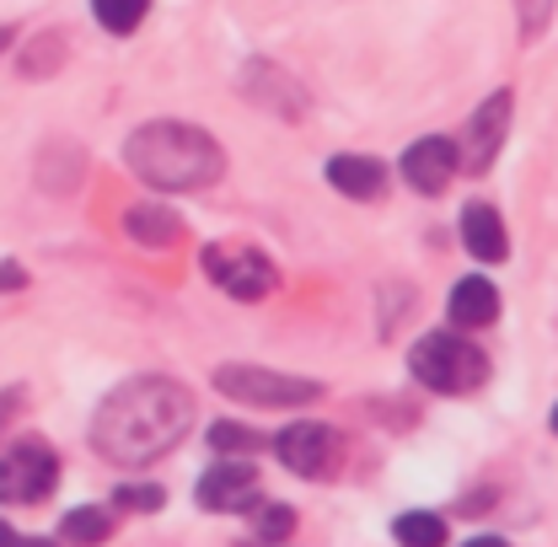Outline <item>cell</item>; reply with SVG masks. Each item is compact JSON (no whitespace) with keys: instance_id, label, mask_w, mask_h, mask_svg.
Here are the masks:
<instances>
[{"instance_id":"1","label":"cell","mask_w":558,"mask_h":547,"mask_svg":"<svg viewBox=\"0 0 558 547\" xmlns=\"http://www.w3.org/2000/svg\"><path fill=\"white\" fill-rule=\"evenodd\" d=\"M194 392L167 381V376H135L124 381L92 418V446L97 457L119 462V467H145L156 457H167L189 429H194Z\"/></svg>"},{"instance_id":"2","label":"cell","mask_w":558,"mask_h":547,"mask_svg":"<svg viewBox=\"0 0 558 547\" xmlns=\"http://www.w3.org/2000/svg\"><path fill=\"white\" fill-rule=\"evenodd\" d=\"M124 161L140 183L161 189V194H194L209 189L220 172H226V156L220 145L194 130V124H172V119H156L124 139Z\"/></svg>"},{"instance_id":"3","label":"cell","mask_w":558,"mask_h":547,"mask_svg":"<svg viewBox=\"0 0 558 547\" xmlns=\"http://www.w3.org/2000/svg\"><path fill=\"white\" fill-rule=\"evenodd\" d=\"M409 370L429 392H446V398H462V392H478L488 381V354L473 349L457 333H424L409 354Z\"/></svg>"},{"instance_id":"4","label":"cell","mask_w":558,"mask_h":547,"mask_svg":"<svg viewBox=\"0 0 558 547\" xmlns=\"http://www.w3.org/2000/svg\"><path fill=\"white\" fill-rule=\"evenodd\" d=\"M215 392H226L236 403H253V409H301V403L323 398L317 381H301V376H284V370H264V365H220L215 370Z\"/></svg>"},{"instance_id":"5","label":"cell","mask_w":558,"mask_h":547,"mask_svg":"<svg viewBox=\"0 0 558 547\" xmlns=\"http://www.w3.org/2000/svg\"><path fill=\"white\" fill-rule=\"evenodd\" d=\"M60 483V457L44 440H16L0 457V505H38Z\"/></svg>"},{"instance_id":"6","label":"cell","mask_w":558,"mask_h":547,"mask_svg":"<svg viewBox=\"0 0 558 547\" xmlns=\"http://www.w3.org/2000/svg\"><path fill=\"white\" fill-rule=\"evenodd\" d=\"M205 274L231 301H264L279 284L275 264L258 247H242V242H215V247H205Z\"/></svg>"},{"instance_id":"7","label":"cell","mask_w":558,"mask_h":547,"mask_svg":"<svg viewBox=\"0 0 558 547\" xmlns=\"http://www.w3.org/2000/svg\"><path fill=\"white\" fill-rule=\"evenodd\" d=\"M275 451H279V462H284L295 478H312V483L333 478V473H339V462H344V440H339L328 424H312V418H301V424L279 429Z\"/></svg>"},{"instance_id":"8","label":"cell","mask_w":558,"mask_h":547,"mask_svg":"<svg viewBox=\"0 0 558 547\" xmlns=\"http://www.w3.org/2000/svg\"><path fill=\"white\" fill-rule=\"evenodd\" d=\"M505 130H510V92H494L484 108L473 113V124H468V139H462V150H457L462 172L484 178L488 161H494V156H499V145H505Z\"/></svg>"},{"instance_id":"9","label":"cell","mask_w":558,"mask_h":547,"mask_svg":"<svg viewBox=\"0 0 558 547\" xmlns=\"http://www.w3.org/2000/svg\"><path fill=\"white\" fill-rule=\"evenodd\" d=\"M403 178L414 183L418 194H446V183L457 178V145L440 135L414 139V145L403 150Z\"/></svg>"},{"instance_id":"10","label":"cell","mask_w":558,"mask_h":547,"mask_svg":"<svg viewBox=\"0 0 558 547\" xmlns=\"http://www.w3.org/2000/svg\"><path fill=\"white\" fill-rule=\"evenodd\" d=\"M258 467L253 462H215L199 478V505L205 510H253Z\"/></svg>"},{"instance_id":"11","label":"cell","mask_w":558,"mask_h":547,"mask_svg":"<svg viewBox=\"0 0 558 547\" xmlns=\"http://www.w3.org/2000/svg\"><path fill=\"white\" fill-rule=\"evenodd\" d=\"M462 242H468V253H473V258H484V264H505L510 236H505L499 209H488V205H468V209H462Z\"/></svg>"},{"instance_id":"12","label":"cell","mask_w":558,"mask_h":547,"mask_svg":"<svg viewBox=\"0 0 558 547\" xmlns=\"http://www.w3.org/2000/svg\"><path fill=\"white\" fill-rule=\"evenodd\" d=\"M328 183L349 194V199H376L381 189H387V172H381V161H371V156H333L328 161Z\"/></svg>"},{"instance_id":"13","label":"cell","mask_w":558,"mask_h":547,"mask_svg":"<svg viewBox=\"0 0 558 547\" xmlns=\"http://www.w3.org/2000/svg\"><path fill=\"white\" fill-rule=\"evenodd\" d=\"M247 97H253V102H269V108L284 113V119H301V113H306L301 86H295L290 75H279L275 65H253L247 70Z\"/></svg>"},{"instance_id":"14","label":"cell","mask_w":558,"mask_h":547,"mask_svg":"<svg viewBox=\"0 0 558 547\" xmlns=\"http://www.w3.org/2000/svg\"><path fill=\"white\" fill-rule=\"evenodd\" d=\"M499 317V290L488 284V279H457V290H451V323H462V328H488Z\"/></svg>"},{"instance_id":"15","label":"cell","mask_w":558,"mask_h":547,"mask_svg":"<svg viewBox=\"0 0 558 547\" xmlns=\"http://www.w3.org/2000/svg\"><path fill=\"white\" fill-rule=\"evenodd\" d=\"M124 231L135 236L140 247H172V242L183 236V220L167 205H135L124 215Z\"/></svg>"},{"instance_id":"16","label":"cell","mask_w":558,"mask_h":547,"mask_svg":"<svg viewBox=\"0 0 558 547\" xmlns=\"http://www.w3.org/2000/svg\"><path fill=\"white\" fill-rule=\"evenodd\" d=\"M60 537L75 547H97L113 537V515L102 510V505H81V510H70L65 521H60Z\"/></svg>"},{"instance_id":"17","label":"cell","mask_w":558,"mask_h":547,"mask_svg":"<svg viewBox=\"0 0 558 547\" xmlns=\"http://www.w3.org/2000/svg\"><path fill=\"white\" fill-rule=\"evenodd\" d=\"M392 537L403 547H446V521L429 515V510H409L392 521Z\"/></svg>"},{"instance_id":"18","label":"cell","mask_w":558,"mask_h":547,"mask_svg":"<svg viewBox=\"0 0 558 547\" xmlns=\"http://www.w3.org/2000/svg\"><path fill=\"white\" fill-rule=\"evenodd\" d=\"M92 11H97V22L108 33H135L145 22V11H150V0H92Z\"/></svg>"},{"instance_id":"19","label":"cell","mask_w":558,"mask_h":547,"mask_svg":"<svg viewBox=\"0 0 558 547\" xmlns=\"http://www.w3.org/2000/svg\"><path fill=\"white\" fill-rule=\"evenodd\" d=\"M209 446H215V451H242V457H253V451L264 446V435H258V429H242V424H209Z\"/></svg>"},{"instance_id":"20","label":"cell","mask_w":558,"mask_h":547,"mask_svg":"<svg viewBox=\"0 0 558 547\" xmlns=\"http://www.w3.org/2000/svg\"><path fill=\"white\" fill-rule=\"evenodd\" d=\"M253 510H258V537H264V543H284V537L295 532V510H290V505H269V499H264V505H253Z\"/></svg>"},{"instance_id":"21","label":"cell","mask_w":558,"mask_h":547,"mask_svg":"<svg viewBox=\"0 0 558 547\" xmlns=\"http://www.w3.org/2000/svg\"><path fill=\"white\" fill-rule=\"evenodd\" d=\"M113 505H124V510H140V515H150V510H161V505H167V494H161L156 483H130V488H119V494H113Z\"/></svg>"},{"instance_id":"22","label":"cell","mask_w":558,"mask_h":547,"mask_svg":"<svg viewBox=\"0 0 558 547\" xmlns=\"http://www.w3.org/2000/svg\"><path fill=\"white\" fill-rule=\"evenodd\" d=\"M548 5H554V0H526V38L548 22Z\"/></svg>"},{"instance_id":"23","label":"cell","mask_w":558,"mask_h":547,"mask_svg":"<svg viewBox=\"0 0 558 547\" xmlns=\"http://www.w3.org/2000/svg\"><path fill=\"white\" fill-rule=\"evenodd\" d=\"M0 547H54V543H44V537H16V532L0 521Z\"/></svg>"},{"instance_id":"24","label":"cell","mask_w":558,"mask_h":547,"mask_svg":"<svg viewBox=\"0 0 558 547\" xmlns=\"http://www.w3.org/2000/svg\"><path fill=\"white\" fill-rule=\"evenodd\" d=\"M16 403H22V387H11V392L0 398V429L11 424V413H16Z\"/></svg>"},{"instance_id":"25","label":"cell","mask_w":558,"mask_h":547,"mask_svg":"<svg viewBox=\"0 0 558 547\" xmlns=\"http://www.w3.org/2000/svg\"><path fill=\"white\" fill-rule=\"evenodd\" d=\"M22 279H27V274L16 269V264H0V290H22Z\"/></svg>"},{"instance_id":"26","label":"cell","mask_w":558,"mask_h":547,"mask_svg":"<svg viewBox=\"0 0 558 547\" xmlns=\"http://www.w3.org/2000/svg\"><path fill=\"white\" fill-rule=\"evenodd\" d=\"M462 547H510L505 537H473V543H462Z\"/></svg>"},{"instance_id":"27","label":"cell","mask_w":558,"mask_h":547,"mask_svg":"<svg viewBox=\"0 0 558 547\" xmlns=\"http://www.w3.org/2000/svg\"><path fill=\"white\" fill-rule=\"evenodd\" d=\"M554 429H558V409H554Z\"/></svg>"}]
</instances>
